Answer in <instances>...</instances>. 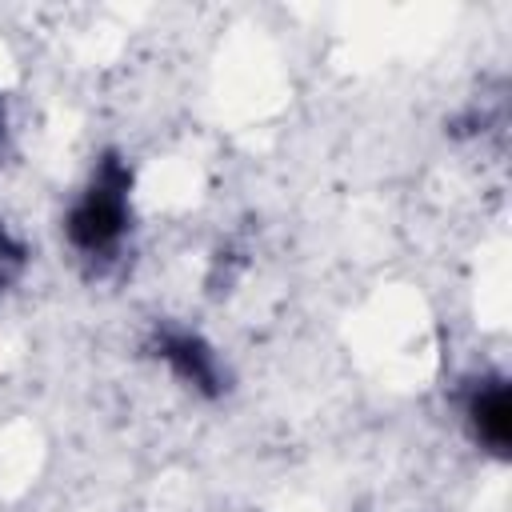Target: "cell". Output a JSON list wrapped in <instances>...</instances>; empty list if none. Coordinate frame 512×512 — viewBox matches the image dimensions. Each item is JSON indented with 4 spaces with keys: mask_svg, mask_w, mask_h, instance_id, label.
Masks as SVG:
<instances>
[{
    "mask_svg": "<svg viewBox=\"0 0 512 512\" xmlns=\"http://www.w3.org/2000/svg\"><path fill=\"white\" fill-rule=\"evenodd\" d=\"M472 416H476V428H480V436L496 448V452H504L508 448V432H512V412H508V388L504 384H492V388H484L480 396H476V404H472Z\"/></svg>",
    "mask_w": 512,
    "mask_h": 512,
    "instance_id": "obj_2",
    "label": "cell"
},
{
    "mask_svg": "<svg viewBox=\"0 0 512 512\" xmlns=\"http://www.w3.org/2000/svg\"><path fill=\"white\" fill-rule=\"evenodd\" d=\"M124 216H128V172L116 156H108L100 164V176L92 180L88 196L76 204V212L68 220V236H72V244H80L88 252L108 248L124 232Z\"/></svg>",
    "mask_w": 512,
    "mask_h": 512,
    "instance_id": "obj_1",
    "label": "cell"
},
{
    "mask_svg": "<svg viewBox=\"0 0 512 512\" xmlns=\"http://www.w3.org/2000/svg\"><path fill=\"white\" fill-rule=\"evenodd\" d=\"M160 352H164V360H168V364H172V368H176L184 380L200 384L204 392H212V388H216L212 360H208V352H204L196 340H188V336H164Z\"/></svg>",
    "mask_w": 512,
    "mask_h": 512,
    "instance_id": "obj_3",
    "label": "cell"
},
{
    "mask_svg": "<svg viewBox=\"0 0 512 512\" xmlns=\"http://www.w3.org/2000/svg\"><path fill=\"white\" fill-rule=\"evenodd\" d=\"M20 268V244H12L4 232H0V284Z\"/></svg>",
    "mask_w": 512,
    "mask_h": 512,
    "instance_id": "obj_4",
    "label": "cell"
}]
</instances>
